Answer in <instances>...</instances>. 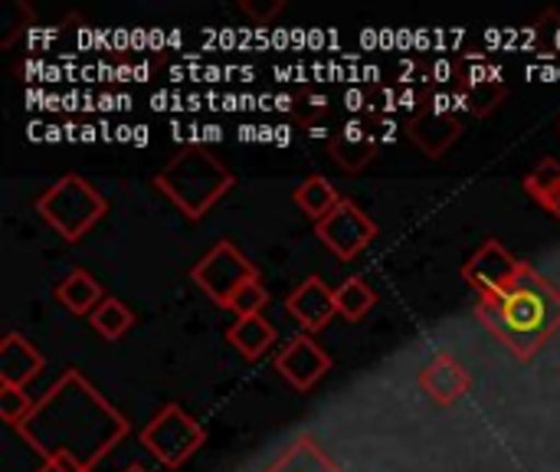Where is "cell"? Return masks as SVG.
I'll use <instances>...</instances> for the list:
<instances>
[{
    "label": "cell",
    "mask_w": 560,
    "mask_h": 472,
    "mask_svg": "<svg viewBox=\"0 0 560 472\" xmlns=\"http://www.w3.org/2000/svg\"><path fill=\"white\" fill-rule=\"evenodd\" d=\"M131 424L125 414L75 368L36 401L26 424L16 430L20 440L43 457V463H62L92 472L125 437Z\"/></svg>",
    "instance_id": "6da1fadb"
},
{
    "label": "cell",
    "mask_w": 560,
    "mask_h": 472,
    "mask_svg": "<svg viewBox=\"0 0 560 472\" xmlns=\"http://www.w3.org/2000/svg\"><path fill=\"white\" fill-rule=\"evenodd\" d=\"M476 319L518 361H532L560 332V289L528 263L509 292L476 299Z\"/></svg>",
    "instance_id": "7a4b0ae2"
},
{
    "label": "cell",
    "mask_w": 560,
    "mask_h": 472,
    "mask_svg": "<svg viewBox=\"0 0 560 472\" xmlns=\"http://www.w3.org/2000/svg\"><path fill=\"white\" fill-rule=\"evenodd\" d=\"M233 171L203 145L180 148L158 174L154 187L190 220H203L233 187Z\"/></svg>",
    "instance_id": "3957f363"
},
{
    "label": "cell",
    "mask_w": 560,
    "mask_h": 472,
    "mask_svg": "<svg viewBox=\"0 0 560 472\" xmlns=\"http://www.w3.org/2000/svg\"><path fill=\"white\" fill-rule=\"evenodd\" d=\"M33 210L59 240L79 243L98 220H105L108 200L82 174H62L33 200Z\"/></svg>",
    "instance_id": "277c9868"
},
{
    "label": "cell",
    "mask_w": 560,
    "mask_h": 472,
    "mask_svg": "<svg viewBox=\"0 0 560 472\" xmlns=\"http://www.w3.org/2000/svg\"><path fill=\"white\" fill-rule=\"evenodd\" d=\"M207 444L203 424L187 414L180 404H164L141 430V447L164 467V470H184L200 447Z\"/></svg>",
    "instance_id": "5b68a950"
},
{
    "label": "cell",
    "mask_w": 560,
    "mask_h": 472,
    "mask_svg": "<svg viewBox=\"0 0 560 472\" xmlns=\"http://www.w3.org/2000/svg\"><path fill=\"white\" fill-rule=\"evenodd\" d=\"M190 279L194 286L210 299L217 302L220 309L230 306V299L253 279H259V269L256 263H249V256L230 243V240H220L210 253L200 256V263L190 269Z\"/></svg>",
    "instance_id": "8992f818"
},
{
    "label": "cell",
    "mask_w": 560,
    "mask_h": 472,
    "mask_svg": "<svg viewBox=\"0 0 560 472\" xmlns=\"http://www.w3.org/2000/svg\"><path fill=\"white\" fill-rule=\"evenodd\" d=\"M315 233L341 263H351L377 240V223L351 197H341V204L315 227Z\"/></svg>",
    "instance_id": "52a82bcc"
},
{
    "label": "cell",
    "mask_w": 560,
    "mask_h": 472,
    "mask_svg": "<svg viewBox=\"0 0 560 472\" xmlns=\"http://www.w3.org/2000/svg\"><path fill=\"white\" fill-rule=\"evenodd\" d=\"M528 263L515 260L509 253V246H502L499 240H486L463 266V279L472 286L476 299H489V296H502L509 292L518 276L525 273Z\"/></svg>",
    "instance_id": "ba28073f"
},
{
    "label": "cell",
    "mask_w": 560,
    "mask_h": 472,
    "mask_svg": "<svg viewBox=\"0 0 560 472\" xmlns=\"http://www.w3.org/2000/svg\"><path fill=\"white\" fill-rule=\"evenodd\" d=\"M272 368H276V375H279L289 388H295L299 394H308V391H315V384L331 371V358H328V352L315 342V335L299 332V335H292V338L276 352Z\"/></svg>",
    "instance_id": "9c48e42d"
},
{
    "label": "cell",
    "mask_w": 560,
    "mask_h": 472,
    "mask_svg": "<svg viewBox=\"0 0 560 472\" xmlns=\"http://www.w3.org/2000/svg\"><path fill=\"white\" fill-rule=\"evenodd\" d=\"M463 135V118L446 102H427L407 118V138L427 154L443 158Z\"/></svg>",
    "instance_id": "30bf717a"
},
{
    "label": "cell",
    "mask_w": 560,
    "mask_h": 472,
    "mask_svg": "<svg viewBox=\"0 0 560 472\" xmlns=\"http://www.w3.org/2000/svg\"><path fill=\"white\" fill-rule=\"evenodd\" d=\"M285 309H289V315L302 325V332L318 335V332L328 329L331 319L338 315L335 289H331L322 276H308V279H302V283L285 296Z\"/></svg>",
    "instance_id": "8fae6325"
},
{
    "label": "cell",
    "mask_w": 560,
    "mask_h": 472,
    "mask_svg": "<svg viewBox=\"0 0 560 472\" xmlns=\"http://www.w3.org/2000/svg\"><path fill=\"white\" fill-rule=\"evenodd\" d=\"M420 391L436 407H453L472 391V375L466 371V365L456 355H436L420 371Z\"/></svg>",
    "instance_id": "7c38bea8"
},
{
    "label": "cell",
    "mask_w": 560,
    "mask_h": 472,
    "mask_svg": "<svg viewBox=\"0 0 560 472\" xmlns=\"http://www.w3.org/2000/svg\"><path fill=\"white\" fill-rule=\"evenodd\" d=\"M43 368H46L43 355L20 332L3 335V342H0V384L30 388L43 375Z\"/></svg>",
    "instance_id": "4fadbf2b"
},
{
    "label": "cell",
    "mask_w": 560,
    "mask_h": 472,
    "mask_svg": "<svg viewBox=\"0 0 560 472\" xmlns=\"http://www.w3.org/2000/svg\"><path fill=\"white\" fill-rule=\"evenodd\" d=\"M259 472H345L312 434H299L289 440Z\"/></svg>",
    "instance_id": "5bb4252c"
},
{
    "label": "cell",
    "mask_w": 560,
    "mask_h": 472,
    "mask_svg": "<svg viewBox=\"0 0 560 472\" xmlns=\"http://www.w3.org/2000/svg\"><path fill=\"white\" fill-rule=\"evenodd\" d=\"M102 299H105V289L89 269H72L69 276L56 283V302L72 315H92Z\"/></svg>",
    "instance_id": "9a60e30c"
},
{
    "label": "cell",
    "mask_w": 560,
    "mask_h": 472,
    "mask_svg": "<svg viewBox=\"0 0 560 472\" xmlns=\"http://www.w3.org/2000/svg\"><path fill=\"white\" fill-rule=\"evenodd\" d=\"M226 342H230L246 361H259V358L279 342V332H276V325H272L266 315H246V319H236V322L226 329Z\"/></svg>",
    "instance_id": "2e32d148"
},
{
    "label": "cell",
    "mask_w": 560,
    "mask_h": 472,
    "mask_svg": "<svg viewBox=\"0 0 560 472\" xmlns=\"http://www.w3.org/2000/svg\"><path fill=\"white\" fill-rule=\"evenodd\" d=\"M381 151V141L374 135H364V131H341L335 138H328V154L331 161L348 171V174H361L374 164Z\"/></svg>",
    "instance_id": "e0dca14e"
},
{
    "label": "cell",
    "mask_w": 560,
    "mask_h": 472,
    "mask_svg": "<svg viewBox=\"0 0 560 472\" xmlns=\"http://www.w3.org/2000/svg\"><path fill=\"white\" fill-rule=\"evenodd\" d=\"M505 95H509V85L502 82V76H476V79L459 76V95L456 99L463 102V108L472 118L492 115L505 102Z\"/></svg>",
    "instance_id": "ac0fdd59"
},
{
    "label": "cell",
    "mask_w": 560,
    "mask_h": 472,
    "mask_svg": "<svg viewBox=\"0 0 560 472\" xmlns=\"http://www.w3.org/2000/svg\"><path fill=\"white\" fill-rule=\"evenodd\" d=\"M295 204H299V210L318 227L338 204H341V194L331 187V181L325 177V174H308L299 187H295Z\"/></svg>",
    "instance_id": "d6986e66"
},
{
    "label": "cell",
    "mask_w": 560,
    "mask_h": 472,
    "mask_svg": "<svg viewBox=\"0 0 560 472\" xmlns=\"http://www.w3.org/2000/svg\"><path fill=\"white\" fill-rule=\"evenodd\" d=\"M89 325H92V332H95L98 338L118 342V338H125V335L135 329V312H131L121 299L105 296V299L98 302V309L89 315Z\"/></svg>",
    "instance_id": "ffe728a7"
},
{
    "label": "cell",
    "mask_w": 560,
    "mask_h": 472,
    "mask_svg": "<svg viewBox=\"0 0 560 472\" xmlns=\"http://www.w3.org/2000/svg\"><path fill=\"white\" fill-rule=\"evenodd\" d=\"M335 306L338 315L348 322H361L374 306H377V292L364 276H348L338 289H335Z\"/></svg>",
    "instance_id": "44dd1931"
},
{
    "label": "cell",
    "mask_w": 560,
    "mask_h": 472,
    "mask_svg": "<svg viewBox=\"0 0 560 472\" xmlns=\"http://www.w3.org/2000/svg\"><path fill=\"white\" fill-rule=\"evenodd\" d=\"M33 407H36V401L26 394V388L0 384V417H3V424L20 430L26 424V417L33 414Z\"/></svg>",
    "instance_id": "7402d4cb"
},
{
    "label": "cell",
    "mask_w": 560,
    "mask_h": 472,
    "mask_svg": "<svg viewBox=\"0 0 560 472\" xmlns=\"http://www.w3.org/2000/svg\"><path fill=\"white\" fill-rule=\"evenodd\" d=\"M560 184V161L555 158H541L528 174H525V194L535 200V204H545L548 194Z\"/></svg>",
    "instance_id": "603a6c76"
},
{
    "label": "cell",
    "mask_w": 560,
    "mask_h": 472,
    "mask_svg": "<svg viewBox=\"0 0 560 472\" xmlns=\"http://www.w3.org/2000/svg\"><path fill=\"white\" fill-rule=\"evenodd\" d=\"M269 289H266V283H262V276L259 279H253V283H246L233 299H230V306H226V312H233L236 319H246V315H262V309L269 306Z\"/></svg>",
    "instance_id": "cb8c5ba5"
},
{
    "label": "cell",
    "mask_w": 560,
    "mask_h": 472,
    "mask_svg": "<svg viewBox=\"0 0 560 472\" xmlns=\"http://www.w3.org/2000/svg\"><path fill=\"white\" fill-rule=\"evenodd\" d=\"M292 118L302 125V128H312L325 112H328V95L318 92V89H299L292 95V105H289Z\"/></svg>",
    "instance_id": "d4e9b609"
},
{
    "label": "cell",
    "mask_w": 560,
    "mask_h": 472,
    "mask_svg": "<svg viewBox=\"0 0 560 472\" xmlns=\"http://www.w3.org/2000/svg\"><path fill=\"white\" fill-rule=\"evenodd\" d=\"M535 46L541 53H558L560 49V13L548 10L541 13V20L535 23Z\"/></svg>",
    "instance_id": "484cf974"
},
{
    "label": "cell",
    "mask_w": 560,
    "mask_h": 472,
    "mask_svg": "<svg viewBox=\"0 0 560 472\" xmlns=\"http://www.w3.org/2000/svg\"><path fill=\"white\" fill-rule=\"evenodd\" d=\"M282 0H240V10L253 20V23H259V26H266V23H272L279 13H282Z\"/></svg>",
    "instance_id": "4316f807"
},
{
    "label": "cell",
    "mask_w": 560,
    "mask_h": 472,
    "mask_svg": "<svg viewBox=\"0 0 560 472\" xmlns=\"http://www.w3.org/2000/svg\"><path fill=\"white\" fill-rule=\"evenodd\" d=\"M541 207H545V210H548L555 220H560V184L555 187V191H551V194H548V200H545Z\"/></svg>",
    "instance_id": "83f0119b"
},
{
    "label": "cell",
    "mask_w": 560,
    "mask_h": 472,
    "mask_svg": "<svg viewBox=\"0 0 560 472\" xmlns=\"http://www.w3.org/2000/svg\"><path fill=\"white\" fill-rule=\"evenodd\" d=\"M33 472H79V470H72V467H62V463H43L39 470H33Z\"/></svg>",
    "instance_id": "f1b7e54d"
},
{
    "label": "cell",
    "mask_w": 560,
    "mask_h": 472,
    "mask_svg": "<svg viewBox=\"0 0 560 472\" xmlns=\"http://www.w3.org/2000/svg\"><path fill=\"white\" fill-rule=\"evenodd\" d=\"M121 472H151V470H144V467H141V463H131V467H128V470H121Z\"/></svg>",
    "instance_id": "f546056e"
}]
</instances>
